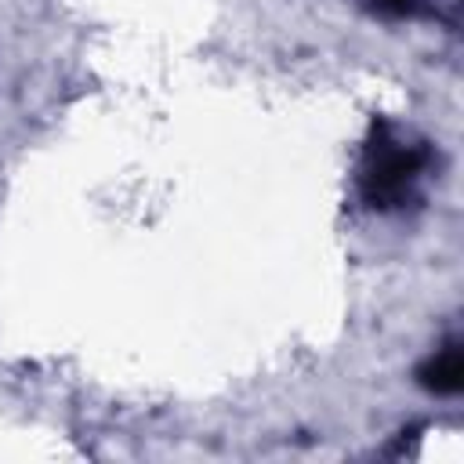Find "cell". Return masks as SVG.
Here are the masks:
<instances>
[{
    "mask_svg": "<svg viewBox=\"0 0 464 464\" xmlns=\"http://www.w3.org/2000/svg\"><path fill=\"white\" fill-rule=\"evenodd\" d=\"M366 11L373 14H384V18H420V14H431L428 0H359Z\"/></svg>",
    "mask_w": 464,
    "mask_h": 464,
    "instance_id": "obj_3",
    "label": "cell"
},
{
    "mask_svg": "<svg viewBox=\"0 0 464 464\" xmlns=\"http://www.w3.org/2000/svg\"><path fill=\"white\" fill-rule=\"evenodd\" d=\"M417 377H420V384H424L428 392H435V395H457L460 384H464V359H460L457 341L442 344V348L420 366Z\"/></svg>",
    "mask_w": 464,
    "mask_h": 464,
    "instance_id": "obj_2",
    "label": "cell"
},
{
    "mask_svg": "<svg viewBox=\"0 0 464 464\" xmlns=\"http://www.w3.org/2000/svg\"><path fill=\"white\" fill-rule=\"evenodd\" d=\"M428 149L420 141L399 138L388 123H377L359 163V192L373 210H399L417 196V181L428 167Z\"/></svg>",
    "mask_w": 464,
    "mask_h": 464,
    "instance_id": "obj_1",
    "label": "cell"
}]
</instances>
